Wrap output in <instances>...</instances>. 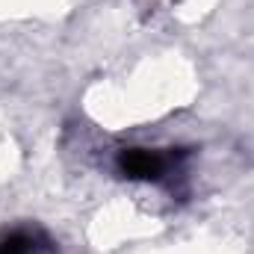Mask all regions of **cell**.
Masks as SVG:
<instances>
[{
	"label": "cell",
	"mask_w": 254,
	"mask_h": 254,
	"mask_svg": "<svg viewBox=\"0 0 254 254\" xmlns=\"http://www.w3.org/2000/svg\"><path fill=\"white\" fill-rule=\"evenodd\" d=\"M0 254H57V243L45 228L12 225L0 228Z\"/></svg>",
	"instance_id": "obj_2"
},
{
	"label": "cell",
	"mask_w": 254,
	"mask_h": 254,
	"mask_svg": "<svg viewBox=\"0 0 254 254\" xmlns=\"http://www.w3.org/2000/svg\"><path fill=\"white\" fill-rule=\"evenodd\" d=\"M190 151L187 148H142L130 145L116 154V175L125 181L142 184H160L175 192V181L184 178V163Z\"/></svg>",
	"instance_id": "obj_1"
}]
</instances>
